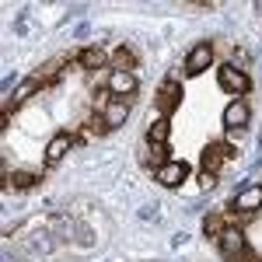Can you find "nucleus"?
Returning a JSON list of instances; mask_svg holds the SVG:
<instances>
[{
	"instance_id": "8",
	"label": "nucleus",
	"mask_w": 262,
	"mask_h": 262,
	"mask_svg": "<svg viewBox=\"0 0 262 262\" xmlns=\"http://www.w3.org/2000/svg\"><path fill=\"white\" fill-rule=\"evenodd\" d=\"M154 175H158V182H161L164 189H179L182 182L189 179V164L185 161H168V164H161Z\"/></svg>"
},
{
	"instance_id": "13",
	"label": "nucleus",
	"mask_w": 262,
	"mask_h": 262,
	"mask_svg": "<svg viewBox=\"0 0 262 262\" xmlns=\"http://www.w3.org/2000/svg\"><path fill=\"white\" fill-rule=\"evenodd\" d=\"M105 60H108V56H105V49H101V46H84L81 53H77V63H81L84 70H101Z\"/></svg>"
},
{
	"instance_id": "2",
	"label": "nucleus",
	"mask_w": 262,
	"mask_h": 262,
	"mask_svg": "<svg viewBox=\"0 0 262 262\" xmlns=\"http://www.w3.org/2000/svg\"><path fill=\"white\" fill-rule=\"evenodd\" d=\"M217 245H221V255L227 262H245V252H248V242H245L242 227H227L221 238H217Z\"/></svg>"
},
{
	"instance_id": "4",
	"label": "nucleus",
	"mask_w": 262,
	"mask_h": 262,
	"mask_svg": "<svg viewBox=\"0 0 262 262\" xmlns=\"http://www.w3.org/2000/svg\"><path fill=\"white\" fill-rule=\"evenodd\" d=\"M108 91H112V98H122L129 101L137 91H140V81H137V74H126V70H112L108 74Z\"/></svg>"
},
{
	"instance_id": "12",
	"label": "nucleus",
	"mask_w": 262,
	"mask_h": 262,
	"mask_svg": "<svg viewBox=\"0 0 262 262\" xmlns=\"http://www.w3.org/2000/svg\"><path fill=\"white\" fill-rule=\"evenodd\" d=\"M101 116H105V122H108V129H119L122 122H126V116H129V101L112 98L105 108H101Z\"/></svg>"
},
{
	"instance_id": "10",
	"label": "nucleus",
	"mask_w": 262,
	"mask_h": 262,
	"mask_svg": "<svg viewBox=\"0 0 262 262\" xmlns=\"http://www.w3.org/2000/svg\"><path fill=\"white\" fill-rule=\"evenodd\" d=\"M74 147V137L67 133V129H60L53 140L46 143V164H60L63 158H67V150Z\"/></svg>"
},
{
	"instance_id": "1",
	"label": "nucleus",
	"mask_w": 262,
	"mask_h": 262,
	"mask_svg": "<svg viewBox=\"0 0 262 262\" xmlns=\"http://www.w3.org/2000/svg\"><path fill=\"white\" fill-rule=\"evenodd\" d=\"M217 81H221V88L227 95H248V91H252V77L245 74L242 67H234V63L217 67Z\"/></svg>"
},
{
	"instance_id": "20",
	"label": "nucleus",
	"mask_w": 262,
	"mask_h": 262,
	"mask_svg": "<svg viewBox=\"0 0 262 262\" xmlns=\"http://www.w3.org/2000/svg\"><path fill=\"white\" fill-rule=\"evenodd\" d=\"M200 185H203V189H213V185H217V175H213V171H203V175H200Z\"/></svg>"
},
{
	"instance_id": "18",
	"label": "nucleus",
	"mask_w": 262,
	"mask_h": 262,
	"mask_svg": "<svg viewBox=\"0 0 262 262\" xmlns=\"http://www.w3.org/2000/svg\"><path fill=\"white\" fill-rule=\"evenodd\" d=\"M143 161L150 164L154 171L161 168V164H168V143H150V150H147V158Z\"/></svg>"
},
{
	"instance_id": "3",
	"label": "nucleus",
	"mask_w": 262,
	"mask_h": 262,
	"mask_svg": "<svg viewBox=\"0 0 262 262\" xmlns=\"http://www.w3.org/2000/svg\"><path fill=\"white\" fill-rule=\"evenodd\" d=\"M234 158V147L227 140H217V143H206V150H203V171H221L224 161H231Z\"/></svg>"
},
{
	"instance_id": "14",
	"label": "nucleus",
	"mask_w": 262,
	"mask_h": 262,
	"mask_svg": "<svg viewBox=\"0 0 262 262\" xmlns=\"http://www.w3.org/2000/svg\"><path fill=\"white\" fill-rule=\"evenodd\" d=\"M227 227H231V224H227V213H206V217H203V234L213 238V242L221 238Z\"/></svg>"
},
{
	"instance_id": "7",
	"label": "nucleus",
	"mask_w": 262,
	"mask_h": 262,
	"mask_svg": "<svg viewBox=\"0 0 262 262\" xmlns=\"http://www.w3.org/2000/svg\"><path fill=\"white\" fill-rule=\"evenodd\" d=\"M39 88H46L39 74H32V77H25V81H21L18 88H14V98L7 101V105H4V112H7V116H11V112H18V108H21V105H25L28 98H32V95H35Z\"/></svg>"
},
{
	"instance_id": "11",
	"label": "nucleus",
	"mask_w": 262,
	"mask_h": 262,
	"mask_svg": "<svg viewBox=\"0 0 262 262\" xmlns=\"http://www.w3.org/2000/svg\"><path fill=\"white\" fill-rule=\"evenodd\" d=\"M248 119H252V112H248V105H245L242 98H234L224 108V126H227V129H245Z\"/></svg>"
},
{
	"instance_id": "16",
	"label": "nucleus",
	"mask_w": 262,
	"mask_h": 262,
	"mask_svg": "<svg viewBox=\"0 0 262 262\" xmlns=\"http://www.w3.org/2000/svg\"><path fill=\"white\" fill-rule=\"evenodd\" d=\"M168 137H171V122L158 119V122H150V129H147V143H168Z\"/></svg>"
},
{
	"instance_id": "9",
	"label": "nucleus",
	"mask_w": 262,
	"mask_h": 262,
	"mask_svg": "<svg viewBox=\"0 0 262 262\" xmlns=\"http://www.w3.org/2000/svg\"><path fill=\"white\" fill-rule=\"evenodd\" d=\"M179 101H182V84L175 81V74H171V77L161 84V91H158V108H161L164 119H168V112H171Z\"/></svg>"
},
{
	"instance_id": "5",
	"label": "nucleus",
	"mask_w": 262,
	"mask_h": 262,
	"mask_svg": "<svg viewBox=\"0 0 262 262\" xmlns=\"http://www.w3.org/2000/svg\"><path fill=\"white\" fill-rule=\"evenodd\" d=\"M231 210L234 213H245V217H252L255 210H262V185H245L242 192H234Z\"/></svg>"
},
{
	"instance_id": "6",
	"label": "nucleus",
	"mask_w": 262,
	"mask_h": 262,
	"mask_svg": "<svg viewBox=\"0 0 262 262\" xmlns=\"http://www.w3.org/2000/svg\"><path fill=\"white\" fill-rule=\"evenodd\" d=\"M210 63H213V46H210V42H200V46H192V53L185 56V74H189V77H200Z\"/></svg>"
},
{
	"instance_id": "17",
	"label": "nucleus",
	"mask_w": 262,
	"mask_h": 262,
	"mask_svg": "<svg viewBox=\"0 0 262 262\" xmlns=\"http://www.w3.org/2000/svg\"><path fill=\"white\" fill-rule=\"evenodd\" d=\"M112 67H116V70H126V74H133V67H137V56H133V49L119 46V49L112 53Z\"/></svg>"
},
{
	"instance_id": "21",
	"label": "nucleus",
	"mask_w": 262,
	"mask_h": 262,
	"mask_svg": "<svg viewBox=\"0 0 262 262\" xmlns=\"http://www.w3.org/2000/svg\"><path fill=\"white\" fill-rule=\"evenodd\" d=\"M245 262H262V259L255 255V252H252V248H248V252H245Z\"/></svg>"
},
{
	"instance_id": "19",
	"label": "nucleus",
	"mask_w": 262,
	"mask_h": 262,
	"mask_svg": "<svg viewBox=\"0 0 262 262\" xmlns=\"http://www.w3.org/2000/svg\"><path fill=\"white\" fill-rule=\"evenodd\" d=\"M84 133H88L91 140H95V137H105V133H108V122H105V116H101V112H95L91 119L84 122Z\"/></svg>"
},
{
	"instance_id": "15",
	"label": "nucleus",
	"mask_w": 262,
	"mask_h": 262,
	"mask_svg": "<svg viewBox=\"0 0 262 262\" xmlns=\"http://www.w3.org/2000/svg\"><path fill=\"white\" fill-rule=\"evenodd\" d=\"M4 185H11V189L25 192V189L39 185V175H35V171H11V175H4Z\"/></svg>"
}]
</instances>
